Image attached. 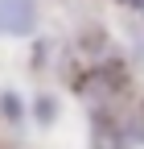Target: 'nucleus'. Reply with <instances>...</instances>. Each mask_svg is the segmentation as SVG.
<instances>
[{"mask_svg":"<svg viewBox=\"0 0 144 149\" xmlns=\"http://www.w3.org/2000/svg\"><path fill=\"white\" fill-rule=\"evenodd\" d=\"M0 112H4L8 120H21V116H25V104H21V100H16L12 91H8V95H0Z\"/></svg>","mask_w":144,"mask_h":149,"instance_id":"nucleus-1","label":"nucleus"},{"mask_svg":"<svg viewBox=\"0 0 144 149\" xmlns=\"http://www.w3.org/2000/svg\"><path fill=\"white\" fill-rule=\"evenodd\" d=\"M37 120H53V100H37Z\"/></svg>","mask_w":144,"mask_h":149,"instance_id":"nucleus-2","label":"nucleus"},{"mask_svg":"<svg viewBox=\"0 0 144 149\" xmlns=\"http://www.w3.org/2000/svg\"><path fill=\"white\" fill-rule=\"evenodd\" d=\"M123 4H132V8H140V13H144V0H123Z\"/></svg>","mask_w":144,"mask_h":149,"instance_id":"nucleus-3","label":"nucleus"}]
</instances>
